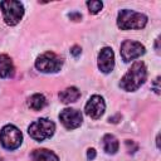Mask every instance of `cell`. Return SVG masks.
Returning <instances> with one entry per match:
<instances>
[{
  "label": "cell",
  "instance_id": "8",
  "mask_svg": "<svg viewBox=\"0 0 161 161\" xmlns=\"http://www.w3.org/2000/svg\"><path fill=\"white\" fill-rule=\"evenodd\" d=\"M59 119L67 130H74L82 125V113L74 108H64L59 113Z\"/></svg>",
  "mask_w": 161,
  "mask_h": 161
},
{
  "label": "cell",
  "instance_id": "6",
  "mask_svg": "<svg viewBox=\"0 0 161 161\" xmlns=\"http://www.w3.org/2000/svg\"><path fill=\"white\" fill-rule=\"evenodd\" d=\"M0 142L4 148L13 151L16 150L23 142V135L14 125H6L0 131Z\"/></svg>",
  "mask_w": 161,
  "mask_h": 161
},
{
  "label": "cell",
  "instance_id": "10",
  "mask_svg": "<svg viewBox=\"0 0 161 161\" xmlns=\"http://www.w3.org/2000/svg\"><path fill=\"white\" fill-rule=\"evenodd\" d=\"M113 67H114L113 50L109 47H104L98 53V68L103 73H109V72H112Z\"/></svg>",
  "mask_w": 161,
  "mask_h": 161
},
{
  "label": "cell",
  "instance_id": "3",
  "mask_svg": "<svg viewBox=\"0 0 161 161\" xmlns=\"http://www.w3.org/2000/svg\"><path fill=\"white\" fill-rule=\"evenodd\" d=\"M54 131H55V125L53 121L48 118H39L33 123H30V126L28 127V133L33 140L38 142L50 138L54 135Z\"/></svg>",
  "mask_w": 161,
  "mask_h": 161
},
{
  "label": "cell",
  "instance_id": "13",
  "mask_svg": "<svg viewBox=\"0 0 161 161\" xmlns=\"http://www.w3.org/2000/svg\"><path fill=\"white\" fill-rule=\"evenodd\" d=\"M31 160L33 161H59L58 156L45 148H39V150H34L31 152Z\"/></svg>",
  "mask_w": 161,
  "mask_h": 161
},
{
  "label": "cell",
  "instance_id": "16",
  "mask_svg": "<svg viewBox=\"0 0 161 161\" xmlns=\"http://www.w3.org/2000/svg\"><path fill=\"white\" fill-rule=\"evenodd\" d=\"M87 6H88L91 14H97V13H99L102 10L103 3L98 1V0H92V1H87Z\"/></svg>",
  "mask_w": 161,
  "mask_h": 161
},
{
  "label": "cell",
  "instance_id": "1",
  "mask_svg": "<svg viewBox=\"0 0 161 161\" xmlns=\"http://www.w3.org/2000/svg\"><path fill=\"white\" fill-rule=\"evenodd\" d=\"M146 78H147V69L145 63L141 60L135 62L128 69V72L122 77L119 82V87L123 91L133 92V91H137L145 83Z\"/></svg>",
  "mask_w": 161,
  "mask_h": 161
},
{
  "label": "cell",
  "instance_id": "2",
  "mask_svg": "<svg viewBox=\"0 0 161 161\" xmlns=\"http://www.w3.org/2000/svg\"><path fill=\"white\" fill-rule=\"evenodd\" d=\"M147 23V16L145 14L123 9L118 13L117 16V25L122 30L128 29H142Z\"/></svg>",
  "mask_w": 161,
  "mask_h": 161
},
{
  "label": "cell",
  "instance_id": "18",
  "mask_svg": "<svg viewBox=\"0 0 161 161\" xmlns=\"http://www.w3.org/2000/svg\"><path fill=\"white\" fill-rule=\"evenodd\" d=\"M94 157H96V151H94V148H89L88 152H87V158H88V160H93Z\"/></svg>",
  "mask_w": 161,
  "mask_h": 161
},
{
  "label": "cell",
  "instance_id": "15",
  "mask_svg": "<svg viewBox=\"0 0 161 161\" xmlns=\"http://www.w3.org/2000/svg\"><path fill=\"white\" fill-rule=\"evenodd\" d=\"M45 104H47L45 97L43 94H40V93H35V94H33L28 99V106L33 111H40V109H43Z\"/></svg>",
  "mask_w": 161,
  "mask_h": 161
},
{
  "label": "cell",
  "instance_id": "17",
  "mask_svg": "<svg viewBox=\"0 0 161 161\" xmlns=\"http://www.w3.org/2000/svg\"><path fill=\"white\" fill-rule=\"evenodd\" d=\"M70 53H72V55H74V57H78V55L82 53V49H80V47H78V45H74V47L70 49Z\"/></svg>",
  "mask_w": 161,
  "mask_h": 161
},
{
  "label": "cell",
  "instance_id": "19",
  "mask_svg": "<svg viewBox=\"0 0 161 161\" xmlns=\"http://www.w3.org/2000/svg\"><path fill=\"white\" fill-rule=\"evenodd\" d=\"M158 80H160V77H157V78H156V80H155V86H156L155 92H156V93H160V88H158Z\"/></svg>",
  "mask_w": 161,
  "mask_h": 161
},
{
  "label": "cell",
  "instance_id": "14",
  "mask_svg": "<svg viewBox=\"0 0 161 161\" xmlns=\"http://www.w3.org/2000/svg\"><path fill=\"white\" fill-rule=\"evenodd\" d=\"M102 142H103V148H104V151L107 153L113 155V153H116L118 151V146H119L118 145V140L113 135H109V133L104 135Z\"/></svg>",
  "mask_w": 161,
  "mask_h": 161
},
{
  "label": "cell",
  "instance_id": "9",
  "mask_svg": "<svg viewBox=\"0 0 161 161\" xmlns=\"http://www.w3.org/2000/svg\"><path fill=\"white\" fill-rule=\"evenodd\" d=\"M104 109H106L104 99H103L101 96H98V94L92 96V97L88 99V102H87V104H86V108H84L86 113H87L91 118H93V119L101 118V116L104 113Z\"/></svg>",
  "mask_w": 161,
  "mask_h": 161
},
{
  "label": "cell",
  "instance_id": "11",
  "mask_svg": "<svg viewBox=\"0 0 161 161\" xmlns=\"http://www.w3.org/2000/svg\"><path fill=\"white\" fill-rule=\"evenodd\" d=\"M14 74V64L9 55L0 54V77L10 78Z\"/></svg>",
  "mask_w": 161,
  "mask_h": 161
},
{
  "label": "cell",
  "instance_id": "20",
  "mask_svg": "<svg viewBox=\"0 0 161 161\" xmlns=\"http://www.w3.org/2000/svg\"><path fill=\"white\" fill-rule=\"evenodd\" d=\"M0 161H1V157H0Z\"/></svg>",
  "mask_w": 161,
  "mask_h": 161
},
{
  "label": "cell",
  "instance_id": "12",
  "mask_svg": "<svg viewBox=\"0 0 161 161\" xmlns=\"http://www.w3.org/2000/svg\"><path fill=\"white\" fill-rule=\"evenodd\" d=\"M80 97V91L75 87H68L59 92V99L63 103H73Z\"/></svg>",
  "mask_w": 161,
  "mask_h": 161
},
{
  "label": "cell",
  "instance_id": "5",
  "mask_svg": "<svg viewBox=\"0 0 161 161\" xmlns=\"http://www.w3.org/2000/svg\"><path fill=\"white\" fill-rule=\"evenodd\" d=\"M63 65V59L53 52H45L39 55L35 60V68L43 73H55L60 70Z\"/></svg>",
  "mask_w": 161,
  "mask_h": 161
},
{
  "label": "cell",
  "instance_id": "7",
  "mask_svg": "<svg viewBox=\"0 0 161 161\" xmlns=\"http://www.w3.org/2000/svg\"><path fill=\"white\" fill-rule=\"evenodd\" d=\"M145 54V47L135 40H125L121 44V57L125 62H131Z\"/></svg>",
  "mask_w": 161,
  "mask_h": 161
},
{
  "label": "cell",
  "instance_id": "4",
  "mask_svg": "<svg viewBox=\"0 0 161 161\" xmlns=\"http://www.w3.org/2000/svg\"><path fill=\"white\" fill-rule=\"evenodd\" d=\"M0 8L3 11V18L8 25H16L23 15H24V6L20 1L15 0H6L0 3Z\"/></svg>",
  "mask_w": 161,
  "mask_h": 161
}]
</instances>
